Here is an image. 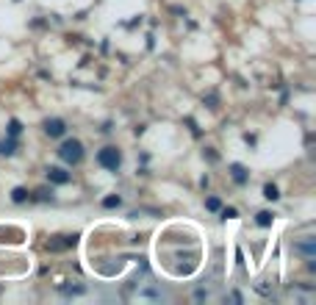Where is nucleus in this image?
<instances>
[{
    "mask_svg": "<svg viewBox=\"0 0 316 305\" xmlns=\"http://www.w3.org/2000/svg\"><path fill=\"white\" fill-rule=\"evenodd\" d=\"M59 158L64 164H78L84 158V144L78 142V139H64L59 147Z\"/></svg>",
    "mask_w": 316,
    "mask_h": 305,
    "instance_id": "f257e3e1",
    "label": "nucleus"
},
{
    "mask_svg": "<svg viewBox=\"0 0 316 305\" xmlns=\"http://www.w3.org/2000/svg\"><path fill=\"white\" fill-rule=\"evenodd\" d=\"M97 164H100L103 169H111V172H117L122 164V153L114 144H108V147H103L100 153H97Z\"/></svg>",
    "mask_w": 316,
    "mask_h": 305,
    "instance_id": "f03ea898",
    "label": "nucleus"
},
{
    "mask_svg": "<svg viewBox=\"0 0 316 305\" xmlns=\"http://www.w3.org/2000/svg\"><path fill=\"white\" fill-rule=\"evenodd\" d=\"M78 244V236L72 233V236H53V239H48V252H67V250H72V247Z\"/></svg>",
    "mask_w": 316,
    "mask_h": 305,
    "instance_id": "7ed1b4c3",
    "label": "nucleus"
},
{
    "mask_svg": "<svg viewBox=\"0 0 316 305\" xmlns=\"http://www.w3.org/2000/svg\"><path fill=\"white\" fill-rule=\"evenodd\" d=\"M45 133L53 136V139L64 136V133H67V122L59 120V117H50V120H45Z\"/></svg>",
    "mask_w": 316,
    "mask_h": 305,
    "instance_id": "20e7f679",
    "label": "nucleus"
},
{
    "mask_svg": "<svg viewBox=\"0 0 316 305\" xmlns=\"http://www.w3.org/2000/svg\"><path fill=\"white\" fill-rule=\"evenodd\" d=\"M48 180L50 183H56V186H67L72 180V175L67 172V169H61V167H50L48 169Z\"/></svg>",
    "mask_w": 316,
    "mask_h": 305,
    "instance_id": "39448f33",
    "label": "nucleus"
},
{
    "mask_svg": "<svg viewBox=\"0 0 316 305\" xmlns=\"http://www.w3.org/2000/svg\"><path fill=\"white\" fill-rule=\"evenodd\" d=\"M230 178L236 180L239 186H244L247 180H250V175H247V169L241 167V164H230Z\"/></svg>",
    "mask_w": 316,
    "mask_h": 305,
    "instance_id": "423d86ee",
    "label": "nucleus"
},
{
    "mask_svg": "<svg viewBox=\"0 0 316 305\" xmlns=\"http://www.w3.org/2000/svg\"><path fill=\"white\" fill-rule=\"evenodd\" d=\"M255 222H258L261 227H272L274 214H272V211H258V214H255Z\"/></svg>",
    "mask_w": 316,
    "mask_h": 305,
    "instance_id": "0eeeda50",
    "label": "nucleus"
},
{
    "mask_svg": "<svg viewBox=\"0 0 316 305\" xmlns=\"http://www.w3.org/2000/svg\"><path fill=\"white\" fill-rule=\"evenodd\" d=\"M120 205H122L120 194H108V197H103V208H120Z\"/></svg>",
    "mask_w": 316,
    "mask_h": 305,
    "instance_id": "6e6552de",
    "label": "nucleus"
},
{
    "mask_svg": "<svg viewBox=\"0 0 316 305\" xmlns=\"http://www.w3.org/2000/svg\"><path fill=\"white\" fill-rule=\"evenodd\" d=\"M0 153H3V156H14V153H17V144H14V139H9V142H0Z\"/></svg>",
    "mask_w": 316,
    "mask_h": 305,
    "instance_id": "1a4fd4ad",
    "label": "nucleus"
},
{
    "mask_svg": "<svg viewBox=\"0 0 316 305\" xmlns=\"http://www.w3.org/2000/svg\"><path fill=\"white\" fill-rule=\"evenodd\" d=\"M263 197H266V200H277V197H280L277 186H274V183H266V186H263Z\"/></svg>",
    "mask_w": 316,
    "mask_h": 305,
    "instance_id": "9d476101",
    "label": "nucleus"
},
{
    "mask_svg": "<svg viewBox=\"0 0 316 305\" xmlns=\"http://www.w3.org/2000/svg\"><path fill=\"white\" fill-rule=\"evenodd\" d=\"M12 200H14V203H25V200H28V189H23V186H17V189H14V192H12Z\"/></svg>",
    "mask_w": 316,
    "mask_h": 305,
    "instance_id": "9b49d317",
    "label": "nucleus"
},
{
    "mask_svg": "<svg viewBox=\"0 0 316 305\" xmlns=\"http://www.w3.org/2000/svg\"><path fill=\"white\" fill-rule=\"evenodd\" d=\"M20 131H23V122H20V120L9 122V136H20Z\"/></svg>",
    "mask_w": 316,
    "mask_h": 305,
    "instance_id": "f8f14e48",
    "label": "nucleus"
},
{
    "mask_svg": "<svg viewBox=\"0 0 316 305\" xmlns=\"http://www.w3.org/2000/svg\"><path fill=\"white\" fill-rule=\"evenodd\" d=\"M205 208H208V211H219L222 203H219L216 197H208V200H205Z\"/></svg>",
    "mask_w": 316,
    "mask_h": 305,
    "instance_id": "ddd939ff",
    "label": "nucleus"
},
{
    "mask_svg": "<svg viewBox=\"0 0 316 305\" xmlns=\"http://www.w3.org/2000/svg\"><path fill=\"white\" fill-rule=\"evenodd\" d=\"M219 211H222V219H236V216H239L236 208H219Z\"/></svg>",
    "mask_w": 316,
    "mask_h": 305,
    "instance_id": "4468645a",
    "label": "nucleus"
},
{
    "mask_svg": "<svg viewBox=\"0 0 316 305\" xmlns=\"http://www.w3.org/2000/svg\"><path fill=\"white\" fill-rule=\"evenodd\" d=\"M36 200H53V192H50V189H39V192H36Z\"/></svg>",
    "mask_w": 316,
    "mask_h": 305,
    "instance_id": "2eb2a0df",
    "label": "nucleus"
}]
</instances>
